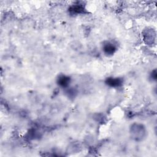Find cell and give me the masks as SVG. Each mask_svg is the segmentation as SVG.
Listing matches in <instances>:
<instances>
[{
  "label": "cell",
  "mask_w": 157,
  "mask_h": 157,
  "mask_svg": "<svg viewBox=\"0 0 157 157\" xmlns=\"http://www.w3.org/2000/svg\"><path fill=\"white\" fill-rule=\"evenodd\" d=\"M106 84L111 87H117L122 84V80L119 78H108L106 80Z\"/></svg>",
  "instance_id": "obj_1"
},
{
  "label": "cell",
  "mask_w": 157,
  "mask_h": 157,
  "mask_svg": "<svg viewBox=\"0 0 157 157\" xmlns=\"http://www.w3.org/2000/svg\"><path fill=\"white\" fill-rule=\"evenodd\" d=\"M103 50H104L105 53H106L107 55H112L115 52L116 49H115V46L114 45H112V44L107 43L106 45H104Z\"/></svg>",
  "instance_id": "obj_2"
},
{
  "label": "cell",
  "mask_w": 157,
  "mask_h": 157,
  "mask_svg": "<svg viewBox=\"0 0 157 157\" xmlns=\"http://www.w3.org/2000/svg\"><path fill=\"white\" fill-rule=\"evenodd\" d=\"M70 82V77H66L65 76H60L58 78V83L59 85L62 87H66L69 85Z\"/></svg>",
  "instance_id": "obj_3"
},
{
  "label": "cell",
  "mask_w": 157,
  "mask_h": 157,
  "mask_svg": "<svg viewBox=\"0 0 157 157\" xmlns=\"http://www.w3.org/2000/svg\"><path fill=\"white\" fill-rule=\"evenodd\" d=\"M70 10L71 12L73 13H76L77 14V13H80L84 12V9L82 6H81L80 5H77V6H72Z\"/></svg>",
  "instance_id": "obj_4"
}]
</instances>
